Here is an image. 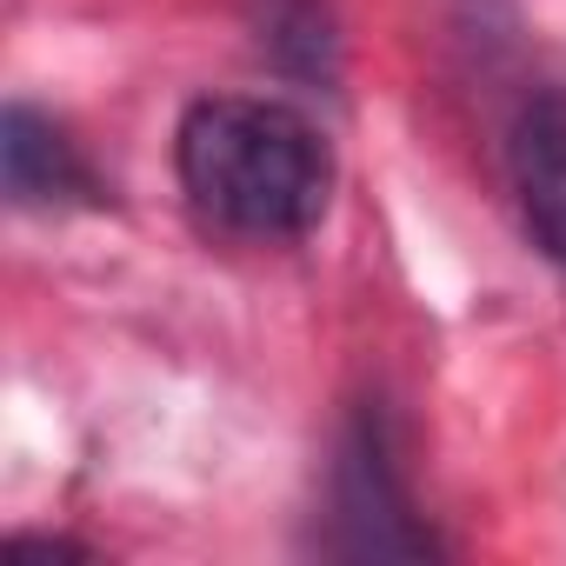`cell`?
<instances>
[{
	"label": "cell",
	"instance_id": "1",
	"mask_svg": "<svg viewBox=\"0 0 566 566\" xmlns=\"http://www.w3.org/2000/svg\"><path fill=\"white\" fill-rule=\"evenodd\" d=\"M174 167L193 213L233 240H301L334 193L321 127L287 101H193L174 134Z\"/></svg>",
	"mask_w": 566,
	"mask_h": 566
},
{
	"label": "cell",
	"instance_id": "2",
	"mask_svg": "<svg viewBox=\"0 0 566 566\" xmlns=\"http://www.w3.org/2000/svg\"><path fill=\"white\" fill-rule=\"evenodd\" d=\"M0 167H8L14 207H101V180L81 160V147L34 107H8L0 120Z\"/></svg>",
	"mask_w": 566,
	"mask_h": 566
},
{
	"label": "cell",
	"instance_id": "3",
	"mask_svg": "<svg viewBox=\"0 0 566 566\" xmlns=\"http://www.w3.org/2000/svg\"><path fill=\"white\" fill-rule=\"evenodd\" d=\"M513 187H520L526 233L539 240L546 260L566 266V101L559 94H539L513 120Z\"/></svg>",
	"mask_w": 566,
	"mask_h": 566
},
{
	"label": "cell",
	"instance_id": "4",
	"mask_svg": "<svg viewBox=\"0 0 566 566\" xmlns=\"http://www.w3.org/2000/svg\"><path fill=\"white\" fill-rule=\"evenodd\" d=\"M260 48L287 67V74H334V21H327V0H260Z\"/></svg>",
	"mask_w": 566,
	"mask_h": 566
}]
</instances>
